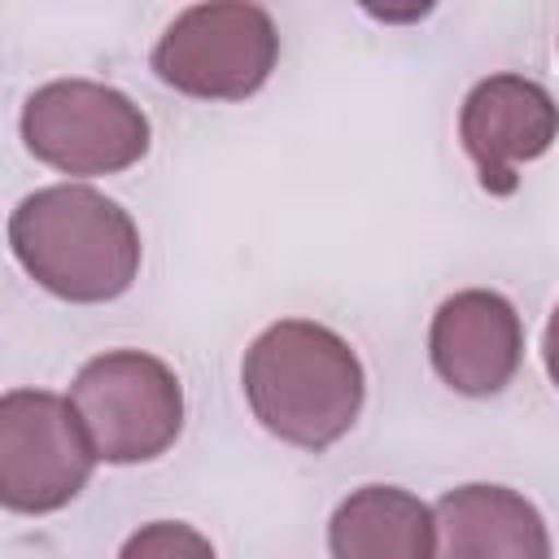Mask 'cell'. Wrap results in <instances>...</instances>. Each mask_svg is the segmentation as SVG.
<instances>
[{
  "mask_svg": "<svg viewBox=\"0 0 559 559\" xmlns=\"http://www.w3.org/2000/svg\"><path fill=\"white\" fill-rule=\"evenodd\" d=\"M432 515V559H550V528L520 489L472 480L445 489Z\"/></svg>",
  "mask_w": 559,
  "mask_h": 559,
  "instance_id": "cell-9",
  "label": "cell"
},
{
  "mask_svg": "<svg viewBox=\"0 0 559 559\" xmlns=\"http://www.w3.org/2000/svg\"><path fill=\"white\" fill-rule=\"evenodd\" d=\"M240 389L271 437L323 454L358 424L367 371L354 345L328 323L280 319L245 349Z\"/></svg>",
  "mask_w": 559,
  "mask_h": 559,
  "instance_id": "cell-1",
  "label": "cell"
},
{
  "mask_svg": "<svg viewBox=\"0 0 559 559\" xmlns=\"http://www.w3.org/2000/svg\"><path fill=\"white\" fill-rule=\"evenodd\" d=\"M459 140L480 175V188L489 197H511L520 188L515 170L537 162L559 140V105L537 79L511 70L489 74L463 96Z\"/></svg>",
  "mask_w": 559,
  "mask_h": 559,
  "instance_id": "cell-7",
  "label": "cell"
},
{
  "mask_svg": "<svg viewBox=\"0 0 559 559\" xmlns=\"http://www.w3.org/2000/svg\"><path fill=\"white\" fill-rule=\"evenodd\" d=\"M153 74L192 100H245L253 96L275 61L280 31L262 4L210 0L188 4L153 44Z\"/></svg>",
  "mask_w": 559,
  "mask_h": 559,
  "instance_id": "cell-5",
  "label": "cell"
},
{
  "mask_svg": "<svg viewBox=\"0 0 559 559\" xmlns=\"http://www.w3.org/2000/svg\"><path fill=\"white\" fill-rule=\"evenodd\" d=\"M17 131L35 162L70 179L131 170L153 144L148 114L127 92L96 79H52L35 87Z\"/></svg>",
  "mask_w": 559,
  "mask_h": 559,
  "instance_id": "cell-4",
  "label": "cell"
},
{
  "mask_svg": "<svg viewBox=\"0 0 559 559\" xmlns=\"http://www.w3.org/2000/svg\"><path fill=\"white\" fill-rule=\"evenodd\" d=\"M70 406L100 463L162 459L183 432V384L144 349H105L70 380Z\"/></svg>",
  "mask_w": 559,
  "mask_h": 559,
  "instance_id": "cell-3",
  "label": "cell"
},
{
  "mask_svg": "<svg viewBox=\"0 0 559 559\" xmlns=\"http://www.w3.org/2000/svg\"><path fill=\"white\" fill-rule=\"evenodd\" d=\"M542 358H546V376H550V384L559 389V306H555L550 319H546V332H542Z\"/></svg>",
  "mask_w": 559,
  "mask_h": 559,
  "instance_id": "cell-12",
  "label": "cell"
},
{
  "mask_svg": "<svg viewBox=\"0 0 559 559\" xmlns=\"http://www.w3.org/2000/svg\"><path fill=\"white\" fill-rule=\"evenodd\" d=\"M428 358L454 393L493 397L524 362V319L493 288H459L432 314Z\"/></svg>",
  "mask_w": 559,
  "mask_h": 559,
  "instance_id": "cell-8",
  "label": "cell"
},
{
  "mask_svg": "<svg viewBox=\"0 0 559 559\" xmlns=\"http://www.w3.org/2000/svg\"><path fill=\"white\" fill-rule=\"evenodd\" d=\"M332 559H432L437 515L397 485L349 489L328 520Z\"/></svg>",
  "mask_w": 559,
  "mask_h": 559,
  "instance_id": "cell-10",
  "label": "cell"
},
{
  "mask_svg": "<svg viewBox=\"0 0 559 559\" xmlns=\"http://www.w3.org/2000/svg\"><path fill=\"white\" fill-rule=\"evenodd\" d=\"M9 249L44 293L74 306L122 297L144 258L135 218L87 183H48L22 197L9 214Z\"/></svg>",
  "mask_w": 559,
  "mask_h": 559,
  "instance_id": "cell-2",
  "label": "cell"
},
{
  "mask_svg": "<svg viewBox=\"0 0 559 559\" xmlns=\"http://www.w3.org/2000/svg\"><path fill=\"white\" fill-rule=\"evenodd\" d=\"M118 559H214V546L183 520H148L122 542Z\"/></svg>",
  "mask_w": 559,
  "mask_h": 559,
  "instance_id": "cell-11",
  "label": "cell"
},
{
  "mask_svg": "<svg viewBox=\"0 0 559 559\" xmlns=\"http://www.w3.org/2000/svg\"><path fill=\"white\" fill-rule=\"evenodd\" d=\"M96 463L70 397L48 389H9L0 397V502L9 511L52 515L70 507Z\"/></svg>",
  "mask_w": 559,
  "mask_h": 559,
  "instance_id": "cell-6",
  "label": "cell"
}]
</instances>
